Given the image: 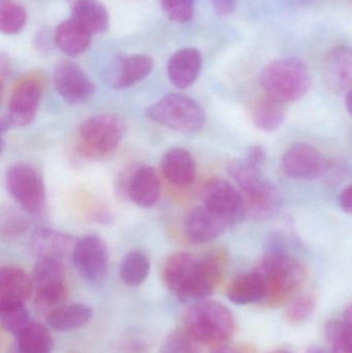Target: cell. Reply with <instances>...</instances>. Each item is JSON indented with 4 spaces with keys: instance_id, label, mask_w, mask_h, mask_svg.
<instances>
[{
    "instance_id": "cell-29",
    "label": "cell",
    "mask_w": 352,
    "mask_h": 353,
    "mask_svg": "<svg viewBox=\"0 0 352 353\" xmlns=\"http://www.w3.org/2000/svg\"><path fill=\"white\" fill-rule=\"evenodd\" d=\"M150 259L142 251H132L122 259L120 278L128 286H138L150 273Z\"/></svg>"
},
{
    "instance_id": "cell-42",
    "label": "cell",
    "mask_w": 352,
    "mask_h": 353,
    "mask_svg": "<svg viewBox=\"0 0 352 353\" xmlns=\"http://www.w3.org/2000/svg\"><path fill=\"white\" fill-rule=\"evenodd\" d=\"M306 353H333L332 352H328L324 348L320 347V346H312V347L308 348L307 352Z\"/></svg>"
},
{
    "instance_id": "cell-22",
    "label": "cell",
    "mask_w": 352,
    "mask_h": 353,
    "mask_svg": "<svg viewBox=\"0 0 352 353\" xmlns=\"http://www.w3.org/2000/svg\"><path fill=\"white\" fill-rule=\"evenodd\" d=\"M153 68L154 60L150 56L143 54L128 56L119 62L112 85L116 89L130 88L148 77Z\"/></svg>"
},
{
    "instance_id": "cell-1",
    "label": "cell",
    "mask_w": 352,
    "mask_h": 353,
    "mask_svg": "<svg viewBox=\"0 0 352 353\" xmlns=\"http://www.w3.org/2000/svg\"><path fill=\"white\" fill-rule=\"evenodd\" d=\"M222 265L215 256L198 259L185 252L167 259L163 268L167 288L183 303H198L212 294L220 281Z\"/></svg>"
},
{
    "instance_id": "cell-15",
    "label": "cell",
    "mask_w": 352,
    "mask_h": 353,
    "mask_svg": "<svg viewBox=\"0 0 352 353\" xmlns=\"http://www.w3.org/2000/svg\"><path fill=\"white\" fill-rule=\"evenodd\" d=\"M231 226L229 222L207 209L204 205L192 209L184 222L186 236L194 244L211 242Z\"/></svg>"
},
{
    "instance_id": "cell-44",
    "label": "cell",
    "mask_w": 352,
    "mask_h": 353,
    "mask_svg": "<svg viewBox=\"0 0 352 353\" xmlns=\"http://www.w3.org/2000/svg\"><path fill=\"white\" fill-rule=\"evenodd\" d=\"M10 353H21V352H19V350H17L16 347H14V350H12V352H10Z\"/></svg>"
},
{
    "instance_id": "cell-23",
    "label": "cell",
    "mask_w": 352,
    "mask_h": 353,
    "mask_svg": "<svg viewBox=\"0 0 352 353\" xmlns=\"http://www.w3.org/2000/svg\"><path fill=\"white\" fill-rule=\"evenodd\" d=\"M251 119L258 130L276 132L285 120V103L264 94L252 105Z\"/></svg>"
},
{
    "instance_id": "cell-19",
    "label": "cell",
    "mask_w": 352,
    "mask_h": 353,
    "mask_svg": "<svg viewBox=\"0 0 352 353\" xmlns=\"http://www.w3.org/2000/svg\"><path fill=\"white\" fill-rule=\"evenodd\" d=\"M76 241L72 236L53 230H39L31 236L29 247L37 259L52 257L63 259L70 255Z\"/></svg>"
},
{
    "instance_id": "cell-8",
    "label": "cell",
    "mask_w": 352,
    "mask_h": 353,
    "mask_svg": "<svg viewBox=\"0 0 352 353\" xmlns=\"http://www.w3.org/2000/svg\"><path fill=\"white\" fill-rule=\"evenodd\" d=\"M6 186L14 201L32 216H41L47 205L45 184L37 169L26 163H14L6 172Z\"/></svg>"
},
{
    "instance_id": "cell-10",
    "label": "cell",
    "mask_w": 352,
    "mask_h": 353,
    "mask_svg": "<svg viewBox=\"0 0 352 353\" xmlns=\"http://www.w3.org/2000/svg\"><path fill=\"white\" fill-rule=\"evenodd\" d=\"M72 259L79 273L88 281H101L107 276L109 253L99 236H86L76 241Z\"/></svg>"
},
{
    "instance_id": "cell-3",
    "label": "cell",
    "mask_w": 352,
    "mask_h": 353,
    "mask_svg": "<svg viewBox=\"0 0 352 353\" xmlns=\"http://www.w3.org/2000/svg\"><path fill=\"white\" fill-rule=\"evenodd\" d=\"M260 82L265 94L289 103L307 94L311 86V77L303 61L287 57L268 64L260 74Z\"/></svg>"
},
{
    "instance_id": "cell-28",
    "label": "cell",
    "mask_w": 352,
    "mask_h": 353,
    "mask_svg": "<svg viewBox=\"0 0 352 353\" xmlns=\"http://www.w3.org/2000/svg\"><path fill=\"white\" fill-rule=\"evenodd\" d=\"M17 337L16 348L21 353H51L53 339L47 327L32 323Z\"/></svg>"
},
{
    "instance_id": "cell-27",
    "label": "cell",
    "mask_w": 352,
    "mask_h": 353,
    "mask_svg": "<svg viewBox=\"0 0 352 353\" xmlns=\"http://www.w3.org/2000/svg\"><path fill=\"white\" fill-rule=\"evenodd\" d=\"M63 259L43 257L37 259L33 268L32 280L35 290L65 285Z\"/></svg>"
},
{
    "instance_id": "cell-12",
    "label": "cell",
    "mask_w": 352,
    "mask_h": 353,
    "mask_svg": "<svg viewBox=\"0 0 352 353\" xmlns=\"http://www.w3.org/2000/svg\"><path fill=\"white\" fill-rule=\"evenodd\" d=\"M54 85L58 94L72 105L86 103L95 87L82 68L74 62H60L54 70Z\"/></svg>"
},
{
    "instance_id": "cell-2",
    "label": "cell",
    "mask_w": 352,
    "mask_h": 353,
    "mask_svg": "<svg viewBox=\"0 0 352 353\" xmlns=\"http://www.w3.org/2000/svg\"><path fill=\"white\" fill-rule=\"evenodd\" d=\"M227 170L243 195L247 216L264 221L278 213L282 205L280 193L262 178L260 170L252 167L245 159L231 161Z\"/></svg>"
},
{
    "instance_id": "cell-25",
    "label": "cell",
    "mask_w": 352,
    "mask_h": 353,
    "mask_svg": "<svg viewBox=\"0 0 352 353\" xmlns=\"http://www.w3.org/2000/svg\"><path fill=\"white\" fill-rule=\"evenodd\" d=\"M72 18L91 35L101 34L109 28V12L99 0H76L72 8Z\"/></svg>"
},
{
    "instance_id": "cell-6",
    "label": "cell",
    "mask_w": 352,
    "mask_h": 353,
    "mask_svg": "<svg viewBox=\"0 0 352 353\" xmlns=\"http://www.w3.org/2000/svg\"><path fill=\"white\" fill-rule=\"evenodd\" d=\"M146 114L151 121L184 134L198 132L206 121L203 108L185 95H167L148 108Z\"/></svg>"
},
{
    "instance_id": "cell-36",
    "label": "cell",
    "mask_w": 352,
    "mask_h": 353,
    "mask_svg": "<svg viewBox=\"0 0 352 353\" xmlns=\"http://www.w3.org/2000/svg\"><path fill=\"white\" fill-rule=\"evenodd\" d=\"M244 159H245L249 165H251L252 167L262 171V167H264L267 161L266 151L264 150L262 146H258V145H256V146L251 147V148L249 149L247 155H246Z\"/></svg>"
},
{
    "instance_id": "cell-40",
    "label": "cell",
    "mask_w": 352,
    "mask_h": 353,
    "mask_svg": "<svg viewBox=\"0 0 352 353\" xmlns=\"http://www.w3.org/2000/svg\"><path fill=\"white\" fill-rule=\"evenodd\" d=\"M211 353H240L238 350L229 347V346H218Z\"/></svg>"
},
{
    "instance_id": "cell-5",
    "label": "cell",
    "mask_w": 352,
    "mask_h": 353,
    "mask_svg": "<svg viewBox=\"0 0 352 353\" xmlns=\"http://www.w3.org/2000/svg\"><path fill=\"white\" fill-rule=\"evenodd\" d=\"M256 271L266 284L267 300L273 304L297 294L306 277L305 268L299 261L277 251L262 257Z\"/></svg>"
},
{
    "instance_id": "cell-34",
    "label": "cell",
    "mask_w": 352,
    "mask_h": 353,
    "mask_svg": "<svg viewBox=\"0 0 352 353\" xmlns=\"http://www.w3.org/2000/svg\"><path fill=\"white\" fill-rule=\"evenodd\" d=\"M198 344L185 329L175 331L163 342L161 353H200Z\"/></svg>"
},
{
    "instance_id": "cell-43",
    "label": "cell",
    "mask_w": 352,
    "mask_h": 353,
    "mask_svg": "<svg viewBox=\"0 0 352 353\" xmlns=\"http://www.w3.org/2000/svg\"><path fill=\"white\" fill-rule=\"evenodd\" d=\"M271 353H293V352H289V350H275V352H273Z\"/></svg>"
},
{
    "instance_id": "cell-9",
    "label": "cell",
    "mask_w": 352,
    "mask_h": 353,
    "mask_svg": "<svg viewBox=\"0 0 352 353\" xmlns=\"http://www.w3.org/2000/svg\"><path fill=\"white\" fill-rule=\"evenodd\" d=\"M203 205L231 226L247 217L245 201L239 188L225 179L215 178L205 185Z\"/></svg>"
},
{
    "instance_id": "cell-16",
    "label": "cell",
    "mask_w": 352,
    "mask_h": 353,
    "mask_svg": "<svg viewBox=\"0 0 352 353\" xmlns=\"http://www.w3.org/2000/svg\"><path fill=\"white\" fill-rule=\"evenodd\" d=\"M124 191L136 205L143 208L153 207L161 199V179L154 168L142 165L130 174Z\"/></svg>"
},
{
    "instance_id": "cell-41",
    "label": "cell",
    "mask_w": 352,
    "mask_h": 353,
    "mask_svg": "<svg viewBox=\"0 0 352 353\" xmlns=\"http://www.w3.org/2000/svg\"><path fill=\"white\" fill-rule=\"evenodd\" d=\"M345 105H346L347 111H349V113L352 116V89L346 93Z\"/></svg>"
},
{
    "instance_id": "cell-26",
    "label": "cell",
    "mask_w": 352,
    "mask_h": 353,
    "mask_svg": "<svg viewBox=\"0 0 352 353\" xmlns=\"http://www.w3.org/2000/svg\"><path fill=\"white\" fill-rule=\"evenodd\" d=\"M92 315V309L86 305H61L50 311L47 321L55 331L68 332L84 327L91 321Z\"/></svg>"
},
{
    "instance_id": "cell-18",
    "label": "cell",
    "mask_w": 352,
    "mask_h": 353,
    "mask_svg": "<svg viewBox=\"0 0 352 353\" xmlns=\"http://www.w3.org/2000/svg\"><path fill=\"white\" fill-rule=\"evenodd\" d=\"M32 278L22 269L4 267L0 271V306L25 304L33 292Z\"/></svg>"
},
{
    "instance_id": "cell-24",
    "label": "cell",
    "mask_w": 352,
    "mask_h": 353,
    "mask_svg": "<svg viewBox=\"0 0 352 353\" xmlns=\"http://www.w3.org/2000/svg\"><path fill=\"white\" fill-rule=\"evenodd\" d=\"M55 43L63 53L70 56L80 55L90 46L91 34L74 18H70L58 25Z\"/></svg>"
},
{
    "instance_id": "cell-7",
    "label": "cell",
    "mask_w": 352,
    "mask_h": 353,
    "mask_svg": "<svg viewBox=\"0 0 352 353\" xmlns=\"http://www.w3.org/2000/svg\"><path fill=\"white\" fill-rule=\"evenodd\" d=\"M125 124L116 115H99L85 121L79 130L80 146L84 154L101 159L112 154L121 143Z\"/></svg>"
},
{
    "instance_id": "cell-11",
    "label": "cell",
    "mask_w": 352,
    "mask_h": 353,
    "mask_svg": "<svg viewBox=\"0 0 352 353\" xmlns=\"http://www.w3.org/2000/svg\"><path fill=\"white\" fill-rule=\"evenodd\" d=\"M328 159L311 145L297 144L283 154L281 169L289 178L313 180L329 170Z\"/></svg>"
},
{
    "instance_id": "cell-32",
    "label": "cell",
    "mask_w": 352,
    "mask_h": 353,
    "mask_svg": "<svg viewBox=\"0 0 352 353\" xmlns=\"http://www.w3.org/2000/svg\"><path fill=\"white\" fill-rule=\"evenodd\" d=\"M324 335L332 345L333 353H352V330L344 321L327 323Z\"/></svg>"
},
{
    "instance_id": "cell-20",
    "label": "cell",
    "mask_w": 352,
    "mask_h": 353,
    "mask_svg": "<svg viewBox=\"0 0 352 353\" xmlns=\"http://www.w3.org/2000/svg\"><path fill=\"white\" fill-rule=\"evenodd\" d=\"M161 171L172 184L180 187L189 186L196 180V161L185 149H171L163 157Z\"/></svg>"
},
{
    "instance_id": "cell-4",
    "label": "cell",
    "mask_w": 352,
    "mask_h": 353,
    "mask_svg": "<svg viewBox=\"0 0 352 353\" xmlns=\"http://www.w3.org/2000/svg\"><path fill=\"white\" fill-rule=\"evenodd\" d=\"M184 329L200 344H221L233 336L235 317L221 303L200 301L186 312Z\"/></svg>"
},
{
    "instance_id": "cell-30",
    "label": "cell",
    "mask_w": 352,
    "mask_h": 353,
    "mask_svg": "<svg viewBox=\"0 0 352 353\" xmlns=\"http://www.w3.org/2000/svg\"><path fill=\"white\" fill-rule=\"evenodd\" d=\"M27 23V10L14 0H0V30L3 34L20 32Z\"/></svg>"
},
{
    "instance_id": "cell-35",
    "label": "cell",
    "mask_w": 352,
    "mask_h": 353,
    "mask_svg": "<svg viewBox=\"0 0 352 353\" xmlns=\"http://www.w3.org/2000/svg\"><path fill=\"white\" fill-rule=\"evenodd\" d=\"M163 8L169 20L187 23L194 18L196 0H161Z\"/></svg>"
},
{
    "instance_id": "cell-39",
    "label": "cell",
    "mask_w": 352,
    "mask_h": 353,
    "mask_svg": "<svg viewBox=\"0 0 352 353\" xmlns=\"http://www.w3.org/2000/svg\"><path fill=\"white\" fill-rule=\"evenodd\" d=\"M344 321L347 325L352 330V304L345 308L344 310Z\"/></svg>"
},
{
    "instance_id": "cell-17",
    "label": "cell",
    "mask_w": 352,
    "mask_h": 353,
    "mask_svg": "<svg viewBox=\"0 0 352 353\" xmlns=\"http://www.w3.org/2000/svg\"><path fill=\"white\" fill-rule=\"evenodd\" d=\"M203 66L202 54L194 48L176 52L167 63V76L172 84L179 89L189 88L200 76Z\"/></svg>"
},
{
    "instance_id": "cell-14",
    "label": "cell",
    "mask_w": 352,
    "mask_h": 353,
    "mask_svg": "<svg viewBox=\"0 0 352 353\" xmlns=\"http://www.w3.org/2000/svg\"><path fill=\"white\" fill-rule=\"evenodd\" d=\"M327 88L334 93H347L352 89V48L339 46L329 52L324 63Z\"/></svg>"
},
{
    "instance_id": "cell-33",
    "label": "cell",
    "mask_w": 352,
    "mask_h": 353,
    "mask_svg": "<svg viewBox=\"0 0 352 353\" xmlns=\"http://www.w3.org/2000/svg\"><path fill=\"white\" fill-rule=\"evenodd\" d=\"M316 308V296L314 292H302L295 296L287 308V319L295 325L307 321L313 314Z\"/></svg>"
},
{
    "instance_id": "cell-13",
    "label": "cell",
    "mask_w": 352,
    "mask_h": 353,
    "mask_svg": "<svg viewBox=\"0 0 352 353\" xmlns=\"http://www.w3.org/2000/svg\"><path fill=\"white\" fill-rule=\"evenodd\" d=\"M41 86L35 79H25L14 88L8 103V119L12 126L25 128L34 120L41 99Z\"/></svg>"
},
{
    "instance_id": "cell-31",
    "label": "cell",
    "mask_w": 352,
    "mask_h": 353,
    "mask_svg": "<svg viewBox=\"0 0 352 353\" xmlns=\"http://www.w3.org/2000/svg\"><path fill=\"white\" fill-rule=\"evenodd\" d=\"M0 321L2 327L14 336H18L23 330L32 323L25 304L0 306Z\"/></svg>"
},
{
    "instance_id": "cell-21",
    "label": "cell",
    "mask_w": 352,
    "mask_h": 353,
    "mask_svg": "<svg viewBox=\"0 0 352 353\" xmlns=\"http://www.w3.org/2000/svg\"><path fill=\"white\" fill-rule=\"evenodd\" d=\"M227 294L234 304H253L266 299V284L258 271L249 272L236 277L227 288Z\"/></svg>"
},
{
    "instance_id": "cell-37",
    "label": "cell",
    "mask_w": 352,
    "mask_h": 353,
    "mask_svg": "<svg viewBox=\"0 0 352 353\" xmlns=\"http://www.w3.org/2000/svg\"><path fill=\"white\" fill-rule=\"evenodd\" d=\"M211 2L219 16H229L237 8V0H211Z\"/></svg>"
},
{
    "instance_id": "cell-38",
    "label": "cell",
    "mask_w": 352,
    "mask_h": 353,
    "mask_svg": "<svg viewBox=\"0 0 352 353\" xmlns=\"http://www.w3.org/2000/svg\"><path fill=\"white\" fill-rule=\"evenodd\" d=\"M339 205L345 213L352 215V184L343 189L339 195Z\"/></svg>"
}]
</instances>
